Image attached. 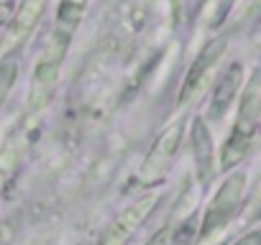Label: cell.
Instances as JSON below:
<instances>
[{
    "label": "cell",
    "mask_w": 261,
    "mask_h": 245,
    "mask_svg": "<svg viewBox=\"0 0 261 245\" xmlns=\"http://www.w3.org/2000/svg\"><path fill=\"white\" fill-rule=\"evenodd\" d=\"M258 120H261V72H256L251 77V82L246 84V89H243L233 133L228 136V141L223 146V154H220V169L223 171H230L236 164L243 161V156L251 148L253 133L258 128Z\"/></svg>",
    "instance_id": "1"
},
{
    "label": "cell",
    "mask_w": 261,
    "mask_h": 245,
    "mask_svg": "<svg viewBox=\"0 0 261 245\" xmlns=\"http://www.w3.org/2000/svg\"><path fill=\"white\" fill-rule=\"evenodd\" d=\"M243 189H246V174L243 171H233L223 184L220 189L215 192V197L210 199L207 209H205V217L200 222V242L202 240H210L215 237L218 232H223L228 227V222L233 220V215L238 212L241 207V199H243Z\"/></svg>",
    "instance_id": "2"
},
{
    "label": "cell",
    "mask_w": 261,
    "mask_h": 245,
    "mask_svg": "<svg viewBox=\"0 0 261 245\" xmlns=\"http://www.w3.org/2000/svg\"><path fill=\"white\" fill-rule=\"evenodd\" d=\"M182 133H185V122L177 120L156 136V141L151 143V148H149V154H146V159L139 169V181L144 187H154L167 176V171L172 169V161L179 151Z\"/></svg>",
    "instance_id": "3"
},
{
    "label": "cell",
    "mask_w": 261,
    "mask_h": 245,
    "mask_svg": "<svg viewBox=\"0 0 261 245\" xmlns=\"http://www.w3.org/2000/svg\"><path fill=\"white\" fill-rule=\"evenodd\" d=\"M225 49H228V41L223 36H218V39H213V41H207L202 46V51L192 62V67H190V72L185 77V84L179 89V105H190L207 87V82L213 79V72H215L218 62L223 59Z\"/></svg>",
    "instance_id": "4"
},
{
    "label": "cell",
    "mask_w": 261,
    "mask_h": 245,
    "mask_svg": "<svg viewBox=\"0 0 261 245\" xmlns=\"http://www.w3.org/2000/svg\"><path fill=\"white\" fill-rule=\"evenodd\" d=\"M154 204H156V194H146V197H141V199H136V202H130V204L108 225V230L102 232V237H100L97 245H125L128 237L134 235V232L141 227V222L149 217V212L154 209Z\"/></svg>",
    "instance_id": "5"
},
{
    "label": "cell",
    "mask_w": 261,
    "mask_h": 245,
    "mask_svg": "<svg viewBox=\"0 0 261 245\" xmlns=\"http://www.w3.org/2000/svg\"><path fill=\"white\" fill-rule=\"evenodd\" d=\"M192 156L197 166V179L200 184H210L215 176V151H213V136L205 126V120L192 122Z\"/></svg>",
    "instance_id": "6"
},
{
    "label": "cell",
    "mask_w": 261,
    "mask_h": 245,
    "mask_svg": "<svg viewBox=\"0 0 261 245\" xmlns=\"http://www.w3.org/2000/svg\"><path fill=\"white\" fill-rule=\"evenodd\" d=\"M241 84H243V67H241L238 62H233V64L223 72V77L218 79V84H215V89H213V102H210V117H213V120H218V117L225 115V110L230 107V102H233V97L238 95Z\"/></svg>",
    "instance_id": "7"
},
{
    "label": "cell",
    "mask_w": 261,
    "mask_h": 245,
    "mask_svg": "<svg viewBox=\"0 0 261 245\" xmlns=\"http://www.w3.org/2000/svg\"><path fill=\"white\" fill-rule=\"evenodd\" d=\"M44 6H46V0H23V6L18 8V13L13 16L11 21V31H8V39L16 44V41H23L34 26L39 23L41 13H44Z\"/></svg>",
    "instance_id": "8"
},
{
    "label": "cell",
    "mask_w": 261,
    "mask_h": 245,
    "mask_svg": "<svg viewBox=\"0 0 261 245\" xmlns=\"http://www.w3.org/2000/svg\"><path fill=\"white\" fill-rule=\"evenodd\" d=\"M59 67L57 62H39L36 72H34V84H31V105L41 107L49 95L54 92L57 82H59Z\"/></svg>",
    "instance_id": "9"
},
{
    "label": "cell",
    "mask_w": 261,
    "mask_h": 245,
    "mask_svg": "<svg viewBox=\"0 0 261 245\" xmlns=\"http://www.w3.org/2000/svg\"><path fill=\"white\" fill-rule=\"evenodd\" d=\"M16 74H18V64L16 59H3L0 62V105L6 102L8 92L13 89V82H16Z\"/></svg>",
    "instance_id": "10"
},
{
    "label": "cell",
    "mask_w": 261,
    "mask_h": 245,
    "mask_svg": "<svg viewBox=\"0 0 261 245\" xmlns=\"http://www.w3.org/2000/svg\"><path fill=\"white\" fill-rule=\"evenodd\" d=\"M200 232V225H197V217H190L177 232H174V240L169 237V245H192L195 237Z\"/></svg>",
    "instance_id": "11"
},
{
    "label": "cell",
    "mask_w": 261,
    "mask_h": 245,
    "mask_svg": "<svg viewBox=\"0 0 261 245\" xmlns=\"http://www.w3.org/2000/svg\"><path fill=\"white\" fill-rule=\"evenodd\" d=\"M246 220L248 222L261 220V176H258V181H256V187H253V192L246 202Z\"/></svg>",
    "instance_id": "12"
},
{
    "label": "cell",
    "mask_w": 261,
    "mask_h": 245,
    "mask_svg": "<svg viewBox=\"0 0 261 245\" xmlns=\"http://www.w3.org/2000/svg\"><path fill=\"white\" fill-rule=\"evenodd\" d=\"M169 237H172V230H169V227H162L159 232H154V235L149 237L146 245H169Z\"/></svg>",
    "instance_id": "13"
},
{
    "label": "cell",
    "mask_w": 261,
    "mask_h": 245,
    "mask_svg": "<svg viewBox=\"0 0 261 245\" xmlns=\"http://www.w3.org/2000/svg\"><path fill=\"white\" fill-rule=\"evenodd\" d=\"M13 16H16V6L13 3H3V6H0V26H11Z\"/></svg>",
    "instance_id": "14"
},
{
    "label": "cell",
    "mask_w": 261,
    "mask_h": 245,
    "mask_svg": "<svg viewBox=\"0 0 261 245\" xmlns=\"http://www.w3.org/2000/svg\"><path fill=\"white\" fill-rule=\"evenodd\" d=\"M233 245H261V230H251L243 237H238Z\"/></svg>",
    "instance_id": "15"
},
{
    "label": "cell",
    "mask_w": 261,
    "mask_h": 245,
    "mask_svg": "<svg viewBox=\"0 0 261 245\" xmlns=\"http://www.w3.org/2000/svg\"><path fill=\"white\" fill-rule=\"evenodd\" d=\"M67 3H74V6H87V0H67Z\"/></svg>",
    "instance_id": "16"
}]
</instances>
